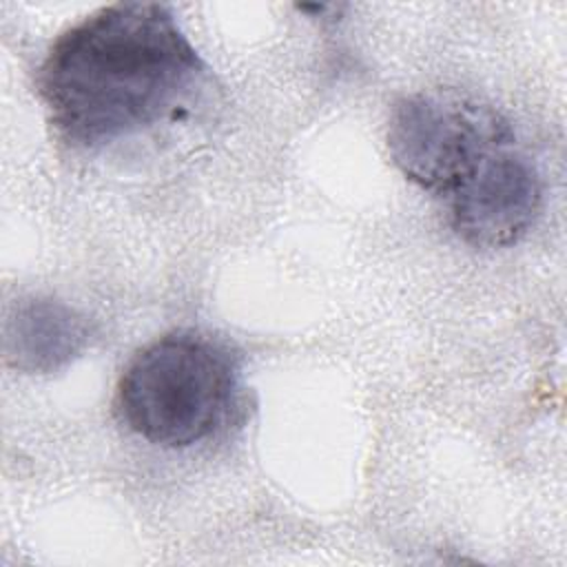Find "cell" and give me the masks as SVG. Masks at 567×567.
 I'll list each match as a JSON object with an SVG mask.
<instances>
[{
    "label": "cell",
    "mask_w": 567,
    "mask_h": 567,
    "mask_svg": "<svg viewBox=\"0 0 567 567\" xmlns=\"http://www.w3.org/2000/svg\"><path fill=\"white\" fill-rule=\"evenodd\" d=\"M450 197L452 228L465 244L505 248L536 221L543 186L534 164L509 144L489 153Z\"/></svg>",
    "instance_id": "4"
},
{
    "label": "cell",
    "mask_w": 567,
    "mask_h": 567,
    "mask_svg": "<svg viewBox=\"0 0 567 567\" xmlns=\"http://www.w3.org/2000/svg\"><path fill=\"white\" fill-rule=\"evenodd\" d=\"M235 383L237 368L221 343L197 332H175L128 361L117 385V410L137 436L186 447L215 432Z\"/></svg>",
    "instance_id": "2"
},
{
    "label": "cell",
    "mask_w": 567,
    "mask_h": 567,
    "mask_svg": "<svg viewBox=\"0 0 567 567\" xmlns=\"http://www.w3.org/2000/svg\"><path fill=\"white\" fill-rule=\"evenodd\" d=\"M514 144L507 122L458 93H414L399 100L388 124L396 168L414 184L452 195L496 148Z\"/></svg>",
    "instance_id": "3"
},
{
    "label": "cell",
    "mask_w": 567,
    "mask_h": 567,
    "mask_svg": "<svg viewBox=\"0 0 567 567\" xmlns=\"http://www.w3.org/2000/svg\"><path fill=\"white\" fill-rule=\"evenodd\" d=\"M202 69L166 4L117 2L55 40L40 69V93L66 142L97 146L162 120Z\"/></svg>",
    "instance_id": "1"
},
{
    "label": "cell",
    "mask_w": 567,
    "mask_h": 567,
    "mask_svg": "<svg viewBox=\"0 0 567 567\" xmlns=\"http://www.w3.org/2000/svg\"><path fill=\"white\" fill-rule=\"evenodd\" d=\"M93 339L91 321L64 301H20L4 326V354L22 372H55L78 359Z\"/></svg>",
    "instance_id": "5"
}]
</instances>
